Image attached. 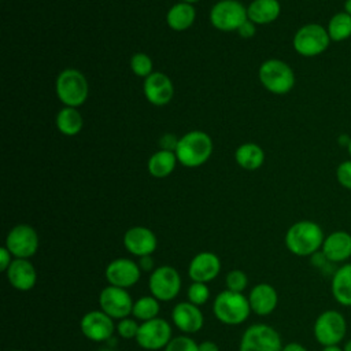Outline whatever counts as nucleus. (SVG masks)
<instances>
[{
	"label": "nucleus",
	"instance_id": "nucleus-22",
	"mask_svg": "<svg viewBox=\"0 0 351 351\" xmlns=\"http://www.w3.org/2000/svg\"><path fill=\"white\" fill-rule=\"evenodd\" d=\"M248 302L252 313L256 315H269L277 307L278 293L273 285L267 282H259L250 291Z\"/></svg>",
	"mask_w": 351,
	"mask_h": 351
},
{
	"label": "nucleus",
	"instance_id": "nucleus-20",
	"mask_svg": "<svg viewBox=\"0 0 351 351\" xmlns=\"http://www.w3.org/2000/svg\"><path fill=\"white\" fill-rule=\"evenodd\" d=\"M147 100L154 106L167 104L174 93L173 84L167 75L159 71H154L148 75L143 85Z\"/></svg>",
	"mask_w": 351,
	"mask_h": 351
},
{
	"label": "nucleus",
	"instance_id": "nucleus-42",
	"mask_svg": "<svg viewBox=\"0 0 351 351\" xmlns=\"http://www.w3.org/2000/svg\"><path fill=\"white\" fill-rule=\"evenodd\" d=\"M281 351H308L303 344H300V343H296V341H291V343H288V344H285L284 347H282V350Z\"/></svg>",
	"mask_w": 351,
	"mask_h": 351
},
{
	"label": "nucleus",
	"instance_id": "nucleus-21",
	"mask_svg": "<svg viewBox=\"0 0 351 351\" xmlns=\"http://www.w3.org/2000/svg\"><path fill=\"white\" fill-rule=\"evenodd\" d=\"M7 280L12 288L26 292L34 288L37 281V271L29 259L14 258L5 271Z\"/></svg>",
	"mask_w": 351,
	"mask_h": 351
},
{
	"label": "nucleus",
	"instance_id": "nucleus-8",
	"mask_svg": "<svg viewBox=\"0 0 351 351\" xmlns=\"http://www.w3.org/2000/svg\"><path fill=\"white\" fill-rule=\"evenodd\" d=\"M282 347L281 336L273 326L254 324L244 330L239 351H281Z\"/></svg>",
	"mask_w": 351,
	"mask_h": 351
},
{
	"label": "nucleus",
	"instance_id": "nucleus-47",
	"mask_svg": "<svg viewBox=\"0 0 351 351\" xmlns=\"http://www.w3.org/2000/svg\"><path fill=\"white\" fill-rule=\"evenodd\" d=\"M182 3H189V4H192V3H195V1H197V0H181Z\"/></svg>",
	"mask_w": 351,
	"mask_h": 351
},
{
	"label": "nucleus",
	"instance_id": "nucleus-43",
	"mask_svg": "<svg viewBox=\"0 0 351 351\" xmlns=\"http://www.w3.org/2000/svg\"><path fill=\"white\" fill-rule=\"evenodd\" d=\"M343 7H344V12H347L351 16V0H346Z\"/></svg>",
	"mask_w": 351,
	"mask_h": 351
},
{
	"label": "nucleus",
	"instance_id": "nucleus-27",
	"mask_svg": "<svg viewBox=\"0 0 351 351\" xmlns=\"http://www.w3.org/2000/svg\"><path fill=\"white\" fill-rule=\"evenodd\" d=\"M176 162H177V156L174 151L160 149L149 158L148 171L151 176L156 178L167 177L170 173H173L176 167Z\"/></svg>",
	"mask_w": 351,
	"mask_h": 351
},
{
	"label": "nucleus",
	"instance_id": "nucleus-29",
	"mask_svg": "<svg viewBox=\"0 0 351 351\" xmlns=\"http://www.w3.org/2000/svg\"><path fill=\"white\" fill-rule=\"evenodd\" d=\"M326 30L330 41H335V43L346 41L347 38L351 37V16L344 11L335 14L329 19Z\"/></svg>",
	"mask_w": 351,
	"mask_h": 351
},
{
	"label": "nucleus",
	"instance_id": "nucleus-14",
	"mask_svg": "<svg viewBox=\"0 0 351 351\" xmlns=\"http://www.w3.org/2000/svg\"><path fill=\"white\" fill-rule=\"evenodd\" d=\"M104 276L110 285L129 289L138 282L141 277V269L133 259L117 258L106 266Z\"/></svg>",
	"mask_w": 351,
	"mask_h": 351
},
{
	"label": "nucleus",
	"instance_id": "nucleus-25",
	"mask_svg": "<svg viewBox=\"0 0 351 351\" xmlns=\"http://www.w3.org/2000/svg\"><path fill=\"white\" fill-rule=\"evenodd\" d=\"M195 16H196V11H195L193 5L189 3L181 1V3L174 4L169 10L166 21H167V25L170 26V29H173L176 32H182L192 26Z\"/></svg>",
	"mask_w": 351,
	"mask_h": 351
},
{
	"label": "nucleus",
	"instance_id": "nucleus-39",
	"mask_svg": "<svg viewBox=\"0 0 351 351\" xmlns=\"http://www.w3.org/2000/svg\"><path fill=\"white\" fill-rule=\"evenodd\" d=\"M160 147H162V149H167V151H176V148H177V143H178V140L174 137V136H171V134H165L162 138H160Z\"/></svg>",
	"mask_w": 351,
	"mask_h": 351
},
{
	"label": "nucleus",
	"instance_id": "nucleus-37",
	"mask_svg": "<svg viewBox=\"0 0 351 351\" xmlns=\"http://www.w3.org/2000/svg\"><path fill=\"white\" fill-rule=\"evenodd\" d=\"M12 261H14L12 259V254L8 251V248L5 245H3L0 248V270L5 273Z\"/></svg>",
	"mask_w": 351,
	"mask_h": 351
},
{
	"label": "nucleus",
	"instance_id": "nucleus-48",
	"mask_svg": "<svg viewBox=\"0 0 351 351\" xmlns=\"http://www.w3.org/2000/svg\"><path fill=\"white\" fill-rule=\"evenodd\" d=\"M11 351H22V350H11Z\"/></svg>",
	"mask_w": 351,
	"mask_h": 351
},
{
	"label": "nucleus",
	"instance_id": "nucleus-9",
	"mask_svg": "<svg viewBox=\"0 0 351 351\" xmlns=\"http://www.w3.org/2000/svg\"><path fill=\"white\" fill-rule=\"evenodd\" d=\"M181 276L180 273L169 265L155 267L148 277V288L154 298L159 302H170L181 291Z\"/></svg>",
	"mask_w": 351,
	"mask_h": 351
},
{
	"label": "nucleus",
	"instance_id": "nucleus-49",
	"mask_svg": "<svg viewBox=\"0 0 351 351\" xmlns=\"http://www.w3.org/2000/svg\"><path fill=\"white\" fill-rule=\"evenodd\" d=\"M101 351H111V350H101Z\"/></svg>",
	"mask_w": 351,
	"mask_h": 351
},
{
	"label": "nucleus",
	"instance_id": "nucleus-1",
	"mask_svg": "<svg viewBox=\"0 0 351 351\" xmlns=\"http://www.w3.org/2000/svg\"><path fill=\"white\" fill-rule=\"evenodd\" d=\"M325 240L322 228L308 219H302L291 225L285 233V247L296 256H311L318 252Z\"/></svg>",
	"mask_w": 351,
	"mask_h": 351
},
{
	"label": "nucleus",
	"instance_id": "nucleus-2",
	"mask_svg": "<svg viewBox=\"0 0 351 351\" xmlns=\"http://www.w3.org/2000/svg\"><path fill=\"white\" fill-rule=\"evenodd\" d=\"M213 313L215 318L225 325H240L245 322L251 314L248 296H244L243 292L225 289L215 296Z\"/></svg>",
	"mask_w": 351,
	"mask_h": 351
},
{
	"label": "nucleus",
	"instance_id": "nucleus-26",
	"mask_svg": "<svg viewBox=\"0 0 351 351\" xmlns=\"http://www.w3.org/2000/svg\"><path fill=\"white\" fill-rule=\"evenodd\" d=\"M234 158L240 167L245 170H256L263 165L265 152L258 144L245 143L236 149Z\"/></svg>",
	"mask_w": 351,
	"mask_h": 351
},
{
	"label": "nucleus",
	"instance_id": "nucleus-10",
	"mask_svg": "<svg viewBox=\"0 0 351 351\" xmlns=\"http://www.w3.org/2000/svg\"><path fill=\"white\" fill-rule=\"evenodd\" d=\"M247 19V8L237 0H221L210 11L213 26L222 32H237Z\"/></svg>",
	"mask_w": 351,
	"mask_h": 351
},
{
	"label": "nucleus",
	"instance_id": "nucleus-12",
	"mask_svg": "<svg viewBox=\"0 0 351 351\" xmlns=\"http://www.w3.org/2000/svg\"><path fill=\"white\" fill-rule=\"evenodd\" d=\"M4 245L14 258L29 259L36 255L38 250V234L33 226L19 223L8 232Z\"/></svg>",
	"mask_w": 351,
	"mask_h": 351
},
{
	"label": "nucleus",
	"instance_id": "nucleus-46",
	"mask_svg": "<svg viewBox=\"0 0 351 351\" xmlns=\"http://www.w3.org/2000/svg\"><path fill=\"white\" fill-rule=\"evenodd\" d=\"M347 151H348V155H350V158H351V137H350V141H348V144H347Z\"/></svg>",
	"mask_w": 351,
	"mask_h": 351
},
{
	"label": "nucleus",
	"instance_id": "nucleus-11",
	"mask_svg": "<svg viewBox=\"0 0 351 351\" xmlns=\"http://www.w3.org/2000/svg\"><path fill=\"white\" fill-rule=\"evenodd\" d=\"M171 339L173 333L170 324L159 317L141 322L136 336L137 344L147 351L162 350L169 344Z\"/></svg>",
	"mask_w": 351,
	"mask_h": 351
},
{
	"label": "nucleus",
	"instance_id": "nucleus-34",
	"mask_svg": "<svg viewBox=\"0 0 351 351\" xmlns=\"http://www.w3.org/2000/svg\"><path fill=\"white\" fill-rule=\"evenodd\" d=\"M165 351H199V344L186 335L173 337Z\"/></svg>",
	"mask_w": 351,
	"mask_h": 351
},
{
	"label": "nucleus",
	"instance_id": "nucleus-16",
	"mask_svg": "<svg viewBox=\"0 0 351 351\" xmlns=\"http://www.w3.org/2000/svg\"><path fill=\"white\" fill-rule=\"evenodd\" d=\"M221 271V259L217 254L202 251L196 254L188 266V276L192 282H210Z\"/></svg>",
	"mask_w": 351,
	"mask_h": 351
},
{
	"label": "nucleus",
	"instance_id": "nucleus-33",
	"mask_svg": "<svg viewBox=\"0 0 351 351\" xmlns=\"http://www.w3.org/2000/svg\"><path fill=\"white\" fill-rule=\"evenodd\" d=\"M186 295H188V302L196 306H202L208 300L210 289L204 282H192L188 288Z\"/></svg>",
	"mask_w": 351,
	"mask_h": 351
},
{
	"label": "nucleus",
	"instance_id": "nucleus-23",
	"mask_svg": "<svg viewBox=\"0 0 351 351\" xmlns=\"http://www.w3.org/2000/svg\"><path fill=\"white\" fill-rule=\"evenodd\" d=\"M330 292L339 304L351 307V263L341 265L333 273Z\"/></svg>",
	"mask_w": 351,
	"mask_h": 351
},
{
	"label": "nucleus",
	"instance_id": "nucleus-15",
	"mask_svg": "<svg viewBox=\"0 0 351 351\" xmlns=\"http://www.w3.org/2000/svg\"><path fill=\"white\" fill-rule=\"evenodd\" d=\"M82 335L95 343L108 340L115 332L114 319L101 310H92L82 315L80 321Z\"/></svg>",
	"mask_w": 351,
	"mask_h": 351
},
{
	"label": "nucleus",
	"instance_id": "nucleus-3",
	"mask_svg": "<svg viewBox=\"0 0 351 351\" xmlns=\"http://www.w3.org/2000/svg\"><path fill=\"white\" fill-rule=\"evenodd\" d=\"M177 160L186 167H197L208 160L213 152L210 136L200 130H192L178 138L176 148Z\"/></svg>",
	"mask_w": 351,
	"mask_h": 351
},
{
	"label": "nucleus",
	"instance_id": "nucleus-4",
	"mask_svg": "<svg viewBox=\"0 0 351 351\" xmlns=\"http://www.w3.org/2000/svg\"><path fill=\"white\" fill-rule=\"evenodd\" d=\"M261 84L274 95H285L295 85V74L289 64L280 59H267L259 67Z\"/></svg>",
	"mask_w": 351,
	"mask_h": 351
},
{
	"label": "nucleus",
	"instance_id": "nucleus-36",
	"mask_svg": "<svg viewBox=\"0 0 351 351\" xmlns=\"http://www.w3.org/2000/svg\"><path fill=\"white\" fill-rule=\"evenodd\" d=\"M336 178L343 188L351 191V159L344 160L337 166Z\"/></svg>",
	"mask_w": 351,
	"mask_h": 351
},
{
	"label": "nucleus",
	"instance_id": "nucleus-30",
	"mask_svg": "<svg viewBox=\"0 0 351 351\" xmlns=\"http://www.w3.org/2000/svg\"><path fill=\"white\" fill-rule=\"evenodd\" d=\"M159 310H160L159 300L156 298H154L152 295H145V296H141L137 300H134L132 315H133V318L144 322V321L156 318L159 314Z\"/></svg>",
	"mask_w": 351,
	"mask_h": 351
},
{
	"label": "nucleus",
	"instance_id": "nucleus-19",
	"mask_svg": "<svg viewBox=\"0 0 351 351\" xmlns=\"http://www.w3.org/2000/svg\"><path fill=\"white\" fill-rule=\"evenodd\" d=\"M321 254L332 263L348 261L351 258V233L346 230H335L325 236Z\"/></svg>",
	"mask_w": 351,
	"mask_h": 351
},
{
	"label": "nucleus",
	"instance_id": "nucleus-31",
	"mask_svg": "<svg viewBox=\"0 0 351 351\" xmlns=\"http://www.w3.org/2000/svg\"><path fill=\"white\" fill-rule=\"evenodd\" d=\"M130 67L132 71L138 75V77H144L147 78L148 75H151L152 71V60L148 55L143 53V52H137L132 56L130 59Z\"/></svg>",
	"mask_w": 351,
	"mask_h": 351
},
{
	"label": "nucleus",
	"instance_id": "nucleus-35",
	"mask_svg": "<svg viewBox=\"0 0 351 351\" xmlns=\"http://www.w3.org/2000/svg\"><path fill=\"white\" fill-rule=\"evenodd\" d=\"M138 326H140V324H137L136 318L126 317V318H122L118 321V324L115 325V330L122 339L130 340V339H136Z\"/></svg>",
	"mask_w": 351,
	"mask_h": 351
},
{
	"label": "nucleus",
	"instance_id": "nucleus-5",
	"mask_svg": "<svg viewBox=\"0 0 351 351\" xmlns=\"http://www.w3.org/2000/svg\"><path fill=\"white\" fill-rule=\"evenodd\" d=\"M313 333L322 347L339 346L347 333V321L337 310H325L314 321Z\"/></svg>",
	"mask_w": 351,
	"mask_h": 351
},
{
	"label": "nucleus",
	"instance_id": "nucleus-32",
	"mask_svg": "<svg viewBox=\"0 0 351 351\" xmlns=\"http://www.w3.org/2000/svg\"><path fill=\"white\" fill-rule=\"evenodd\" d=\"M226 289L233 292H243L248 285V277L243 270H230L225 277Z\"/></svg>",
	"mask_w": 351,
	"mask_h": 351
},
{
	"label": "nucleus",
	"instance_id": "nucleus-13",
	"mask_svg": "<svg viewBox=\"0 0 351 351\" xmlns=\"http://www.w3.org/2000/svg\"><path fill=\"white\" fill-rule=\"evenodd\" d=\"M133 299L128 289L114 285L104 287L99 293L100 310L110 315L112 319H122L132 314Z\"/></svg>",
	"mask_w": 351,
	"mask_h": 351
},
{
	"label": "nucleus",
	"instance_id": "nucleus-40",
	"mask_svg": "<svg viewBox=\"0 0 351 351\" xmlns=\"http://www.w3.org/2000/svg\"><path fill=\"white\" fill-rule=\"evenodd\" d=\"M138 266L141 269V271H152L154 270V259L152 255H147V256H141Z\"/></svg>",
	"mask_w": 351,
	"mask_h": 351
},
{
	"label": "nucleus",
	"instance_id": "nucleus-6",
	"mask_svg": "<svg viewBox=\"0 0 351 351\" xmlns=\"http://www.w3.org/2000/svg\"><path fill=\"white\" fill-rule=\"evenodd\" d=\"M88 81L75 69L63 70L56 78V95L66 107H78L88 97Z\"/></svg>",
	"mask_w": 351,
	"mask_h": 351
},
{
	"label": "nucleus",
	"instance_id": "nucleus-41",
	"mask_svg": "<svg viewBox=\"0 0 351 351\" xmlns=\"http://www.w3.org/2000/svg\"><path fill=\"white\" fill-rule=\"evenodd\" d=\"M199 351H219V347L213 340H204L199 343Z\"/></svg>",
	"mask_w": 351,
	"mask_h": 351
},
{
	"label": "nucleus",
	"instance_id": "nucleus-18",
	"mask_svg": "<svg viewBox=\"0 0 351 351\" xmlns=\"http://www.w3.org/2000/svg\"><path fill=\"white\" fill-rule=\"evenodd\" d=\"M171 321L185 335L199 332L204 325V317L199 306L191 302H180L171 310Z\"/></svg>",
	"mask_w": 351,
	"mask_h": 351
},
{
	"label": "nucleus",
	"instance_id": "nucleus-44",
	"mask_svg": "<svg viewBox=\"0 0 351 351\" xmlns=\"http://www.w3.org/2000/svg\"><path fill=\"white\" fill-rule=\"evenodd\" d=\"M322 351H343V348H340L339 346H326L322 348Z\"/></svg>",
	"mask_w": 351,
	"mask_h": 351
},
{
	"label": "nucleus",
	"instance_id": "nucleus-28",
	"mask_svg": "<svg viewBox=\"0 0 351 351\" xmlns=\"http://www.w3.org/2000/svg\"><path fill=\"white\" fill-rule=\"evenodd\" d=\"M82 117L75 107H64L56 115V128L64 136H74L82 129Z\"/></svg>",
	"mask_w": 351,
	"mask_h": 351
},
{
	"label": "nucleus",
	"instance_id": "nucleus-38",
	"mask_svg": "<svg viewBox=\"0 0 351 351\" xmlns=\"http://www.w3.org/2000/svg\"><path fill=\"white\" fill-rule=\"evenodd\" d=\"M237 33L243 37V38H251L255 34V23L251 22L250 19H247L239 29Z\"/></svg>",
	"mask_w": 351,
	"mask_h": 351
},
{
	"label": "nucleus",
	"instance_id": "nucleus-45",
	"mask_svg": "<svg viewBox=\"0 0 351 351\" xmlns=\"http://www.w3.org/2000/svg\"><path fill=\"white\" fill-rule=\"evenodd\" d=\"M343 351H351V339H350V340H347V341L344 343V346H343Z\"/></svg>",
	"mask_w": 351,
	"mask_h": 351
},
{
	"label": "nucleus",
	"instance_id": "nucleus-7",
	"mask_svg": "<svg viewBox=\"0 0 351 351\" xmlns=\"http://www.w3.org/2000/svg\"><path fill=\"white\" fill-rule=\"evenodd\" d=\"M293 48L295 51L306 58H313L324 53L329 44L330 38L326 27L319 23H307L298 29L293 36Z\"/></svg>",
	"mask_w": 351,
	"mask_h": 351
},
{
	"label": "nucleus",
	"instance_id": "nucleus-24",
	"mask_svg": "<svg viewBox=\"0 0 351 351\" xmlns=\"http://www.w3.org/2000/svg\"><path fill=\"white\" fill-rule=\"evenodd\" d=\"M281 5L278 0H254L247 8V16L251 22L266 25L278 18Z\"/></svg>",
	"mask_w": 351,
	"mask_h": 351
},
{
	"label": "nucleus",
	"instance_id": "nucleus-17",
	"mask_svg": "<svg viewBox=\"0 0 351 351\" xmlns=\"http://www.w3.org/2000/svg\"><path fill=\"white\" fill-rule=\"evenodd\" d=\"M123 245L134 256L152 255L158 247L155 233L145 226H133L123 234Z\"/></svg>",
	"mask_w": 351,
	"mask_h": 351
}]
</instances>
